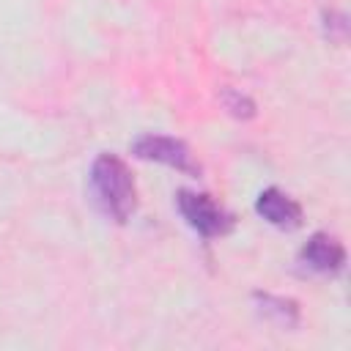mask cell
<instances>
[{
    "label": "cell",
    "mask_w": 351,
    "mask_h": 351,
    "mask_svg": "<svg viewBox=\"0 0 351 351\" xmlns=\"http://www.w3.org/2000/svg\"><path fill=\"white\" fill-rule=\"evenodd\" d=\"M88 189L93 206L112 222H126L137 206L134 176L126 162L115 154H99L90 165Z\"/></svg>",
    "instance_id": "1"
},
{
    "label": "cell",
    "mask_w": 351,
    "mask_h": 351,
    "mask_svg": "<svg viewBox=\"0 0 351 351\" xmlns=\"http://www.w3.org/2000/svg\"><path fill=\"white\" fill-rule=\"evenodd\" d=\"M176 206L181 211V217L186 219V225L203 236V239H217V236H225L230 228H233V217L206 192H189V189H181L176 195Z\"/></svg>",
    "instance_id": "2"
},
{
    "label": "cell",
    "mask_w": 351,
    "mask_h": 351,
    "mask_svg": "<svg viewBox=\"0 0 351 351\" xmlns=\"http://www.w3.org/2000/svg\"><path fill=\"white\" fill-rule=\"evenodd\" d=\"M132 154L137 159L159 162V165H167L173 170L189 173V176H197L200 173V167H197L189 145L184 140H178V137H170V134H140L132 143Z\"/></svg>",
    "instance_id": "3"
},
{
    "label": "cell",
    "mask_w": 351,
    "mask_h": 351,
    "mask_svg": "<svg viewBox=\"0 0 351 351\" xmlns=\"http://www.w3.org/2000/svg\"><path fill=\"white\" fill-rule=\"evenodd\" d=\"M299 263L313 274H337L346 263V250L335 236L313 233L299 250Z\"/></svg>",
    "instance_id": "4"
},
{
    "label": "cell",
    "mask_w": 351,
    "mask_h": 351,
    "mask_svg": "<svg viewBox=\"0 0 351 351\" xmlns=\"http://www.w3.org/2000/svg\"><path fill=\"white\" fill-rule=\"evenodd\" d=\"M255 211L269 225H274L280 230H293V228L302 225V206L291 195H285L282 189H277V186H269V189H263L258 195Z\"/></svg>",
    "instance_id": "5"
},
{
    "label": "cell",
    "mask_w": 351,
    "mask_h": 351,
    "mask_svg": "<svg viewBox=\"0 0 351 351\" xmlns=\"http://www.w3.org/2000/svg\"><path fill=\"white\" fill-rule=\"evenodd\" d=\"M252 302L258 304V313L263 318H269L271 324L282 326V329H293L299 326V304L293 299L285 296H274V293H252Z\"/></svg>",
    "instance_id": "6"
},
{
    "label": "cell",
    "mask_w": 351,
    "mask_h": 351,
    "mask_svg": "<svg viewBox=\"0 0 351 351\" xmlns=\"http://www.w3.org/2000/svg\"><path fill=\"white\" fill-rule=\"evenodd\" d=\"M222 104H225V110L230 112V115H236V118H252L255 115V104L244 96V93H239V90H222Z\"/></svg>",
    "instance_id": "7"
}]
</instances>
